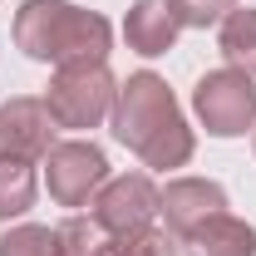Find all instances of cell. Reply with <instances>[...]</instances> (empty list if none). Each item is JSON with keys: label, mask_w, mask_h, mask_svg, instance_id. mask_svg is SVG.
Returning a JSON list of instances; mask_svg holds the SVG:
<instances>
[{"label": "cell", "mask_w": 256, "mask_h": 256, "mask_svg": "<svg viewBox=\"0 0 256 256\" xmlns=\"http://www.w3.org/2000/svg\"><path fill=\"white\" fill-rule=\"evenodd\" d=\"M114 138L124 143L128 153H138L143 168H182L197 153V133L188 128L178 98L168 89V79L153 74V69H138L118 84V98H114Z\"/></svg>", "instance_id": "6da1fadb"}, {"label": "cell", "mask_w": 256, "mask_h": 256, "mask_svg": "<svg viewBox=\"0 0 256 256\" xmlns=\"http://www.w3.org/2000/svg\"><path fill=\"white\" fill-rule=\"evenodd\" d=\"M15 44L40 64H104L114 50V25L69 0H25L15 10Z\"/></svg>", "instance_id": "7a4b0ae2"}, {"label": "cell", "mask_w": 256, "mask_h": 256, "mask_svg": "<svg viewBox=\"0 0 256 256\" xmlns=\"http://www.w3.org/2000/svg\"><path fill=\"white\" fill-rule=\"evenodd\" d=\"M114 98L118 79L108 74V64H60L44 89V108L54 128H98L114 114Z\"/></svg>", "instance_id": "3957f363"}, {"label": "cell", "mask_w": 256, "mask_h": 256, "mask_svg": "<svg viewBox=\"0 0 256 256\" xmlns=\"http://www.w3.org/2000/svg\"><path fill=\"white\" fill-rule=\"evenodd\" d=\"M192 114L212 138H242L256 128V79L242 69H207L192 89Z\"/></svg>", "instance_id": "277c9868"}, {"label": "cell", "mask_w": 256, "mask_h": 256, "mask_svg": "<svg viewBox=\"0 0 256 256\" xmlns=\"http://www.w3.org/2000/svg\"><path fill=\"white\" fill-rule=\"evenodd\" d=\"M44 182L60 207H89L94 192L108 182V158L89 138H64L44 153Z\"/></svg>", "instance_id": "5b68a950"}, {"label": "cell", "mask_w": 256, "mask_h": 256, "mask_svg": "<svg viewBox=\"0 0 256 256\" xmlns=\"http://www.w3.org/2000/svg\"><path fill=\"white\" fill-rule=\"evenodd\" d=\"M89 207H94V222L118 242L128 232L153 226V217H158V188H153L148 172H118V178H108L94 192Z\"/></svg>", "instance_id": "8992f818"}, {"label": "cell", "mask_w": 256, "mask_h": 256, "mask_svg": "<svg viewBox=\"0 0 256 256\" xmlns=\"http://www.w3.org/2000/svg\"><path fill=\"white\" fill-rule=\"evenodd\" d=\"M54 148V118L44 108V98H5L0 104V158L15 162H40Z\"/></svg>", "instance_id": "52a82bcc"}, {"label": "cell", "mask_w": 256, "mask_h": 256, "mask_svg": "<svg viewBox=\"0 0 256 256\" xmlns=\"http://www.w3.org/2000/svg\"><path fill=\"white\" fill-rule=\"evenodd\" d=\"M158 212H162V222H168L172 236H188V232H197L207 217L226 212V192H222V182H212V178H172V182L158 192Z\"/></svg>", "instance_id": "ba28073f"}, {"label": "cell", "mask_w": 256, "mask_h": 256, "mask_svg": "<svg viewBox=\"0 0 256 256\" xmlns=\"http://www.w3.org/2000/svg\"><path fill=\"white\" fill-rule=\"evenodd\" d=\"M178 15H172V5L168 0H133L124 15V40L128 50H138L143 60H158L168 54L172 44H178Z\"/></svg>", "instance_id": "9c48e42d"}, {"label": "cell", "mask_w": 256, "mask_h": 256, "mask_svg": "<svg viewBox=\"0 0 256 256\" xmlns=\"http://www.w3.org/2000/svg\"><path fill=\"white\" fill-rule=\"evenodd\" d=\"M182 252L188 256H256V232H252V222H242L232 212H217L197 232L182 236Z\"/></svg>", "instance_id": "30bf717a"}, {"label": "cell", "mask_w": 256, "mask_h": 256, "mask_svg": "<svg viewBox=\"0 0 256 256\" xmlns=\"http://www.w3.org/2000/svg\"><path fill=\"white\" fill-rule=\"evenodd\" d=\"M217 44H222V54H226L232 69H242V74L256 79V10L252 5H236V10L222 20Z\"/></svg>", "instance_id": "8fae6325"}, {"label": "cell", "mask_w": 256, "mask_h": 256, "mask_svg": "<svg viewBox=\"0 0 256 256\" xmlns=\"http://www.w3.org/2000/svg\"><path fill=\"white\" fill-rule=\"evenodd\" d=\"M34 162H15V158H0V222H15L34 207Z\"/></svg>", "instance_id": "7c38bea8"}, {"label": "cell", "mask_w": 256, "mask_h": 256, "mask_svg": "<svg viewBox=\"0 0 256 256\" xmlns=\"http://www.w3.org/2000/svg\"><path fill=\"white\" fill-rule=\"evenodd\" d=\"M54 246H60V256H108L114 236L94 217H69V222L54 226Z\"/></svg>", "instance_id": "4fadbf2b"}, {"label": "cell", "mask_w": 256, "mask_h": 256, "mask_svg": "<svg viewBox=\"0 0 256 256\" xmlns=\"http://www.w3.org/2000/svg\"><path fill=\"white\" fill-rule=\"evenodd\" d=\"M0 256H60L54 246V232L40 222H20L0 236Z\"/></svg>", "instance_id": "5bb4252c"}, {"label": "cell", "mask_w": 256, "mask_h": 256, "mask_svg": "<svg viewBox=\"0 0 256 256\" xmlns=\"http://www.w3.org/2000/svg\"><path fill=\"white\" fill-rule=\"evenodd\" d=\"M178 236L168 232V226H143V232H128L114 242V252L108 256H178Z\"/></svg>", "instance_id": "9a60e30c"}, {"label": "cell", "mask_w": 256, "mask_h": 256, "mask_svg": "<svg viewBox=\"0 0 256 256\" xmlns=\"http://www.w3.org/2000/svg\"><path fill=\"white\" fill-rule=\"evenodd\" d=\"M182 30H212L236 10V0H168Z\"/></svg>", "instance_id": "2e32d148"}]
</instances>
